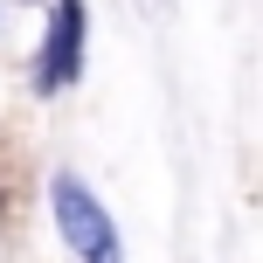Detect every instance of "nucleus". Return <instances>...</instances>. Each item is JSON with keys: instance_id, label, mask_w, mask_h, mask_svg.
<instances>
[{"instance_id": "nucleus-1", "label": "nucleus", "mask_w": 263, "mask_h": 263, "mask_svg": "<svg viewBox=\"0 0 263 263\" xmlns=\"http://www.w3.org/2000/svg\"><path fill=\"white\" fill-rule=\"evenodd\" d=\"M49 201H55V229H63V242H69L83 263H118V229H111L104 201H97L77 173H55Z\"/></svg>"}, {"instance_id": "nucleus-2", "label": "nucleus", "mask_w": 263, "mask_h": 263, "mask_svg": "<svg viewBox=\"0 0 263 263\" xmlns=\"http://www.w3.org/2000/svg\"><path fill=\"white\" fill-rule=\"evenodd\" d=\"M83 77V0H55V21H49V49H42V97L69 90V83Z\"/></svg>"}]
</instances>
